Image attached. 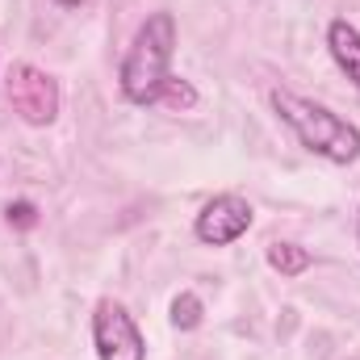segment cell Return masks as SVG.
<instances>
[{"mask_svg": "<svg viewBox=\"0 0 360 360\" xmlns=\"http://www.w3.org/2000/svg\"><path fill=\"white\" fill-rule=\"evenodd\" d=\"M92 340H96V356L101 360H143L147 344L134 327V319L117 306V302H101L92 314Z\"/></svg>", "mask_w": 360, "mask_h": 360, "instance_id": "277c9868", "label": "cell"}, {"mask_svg": "<svg viewBox=\"0 0 360 360\" xmlns=\"http://www.w3.org/2000/svg\"><path fill=\"white\" fill-rule=\"evenodd\" d=\"M172 323H176L180 331L201 327V297L197 293H180L176 302H172Z\"/></svg>", "mask_w": 360, "mask_h": 360, "instance_id": "ba28073f", "label": "cell"}, {"mask_svg": "<svg viewBox=\"0 0 360 360\" xmlns=\"http://www.w3.org/2000/svg\"><path fill=\"white\" fill-rule=\"evenodd\" d=\"M327 46H331L335 63L344 68V76L360 89V30L356 25H348V21H331V30H327Z\"/></svg>", "mask_w": 360, "mask_h": 360, "instance_id": "8992f818", "label": "cell"}, {"mask_svg": "<svg viewBox=\"0 0 360 360\" xmlns=\"http://www.w3.org/2000/svg\"><path fill=\"white\" fill-rule=\"evenodd\" d=\"M269 264L281 272V276H297V272L310 269V252L297 248V243H272L269 248Z\"/></svg>", "mask_w": 360, "mask_h": 360, "instance_id": "52a82bcc", "label": "cell"}, {"mask_svg": "<svg viewBox=\"0 0 360 360\" xmlns=\"http://www.w3.org/2000/svg\"><path fill=\"white\" fill-rule=\"evenodd\" d=\"M8 105L30 122V126H46L55 122L59 113V89L46 72L30 68V63H17L8 72Z\"/></svg>", "mask_w": 360, "mask_h": 360, "instance_id": "3957f363", "label": "cell"}, {"mask_svg": "<svg viewBox=\"0 0 360 360\" xmlns=\"http://www.w3.org/2000/svg\"><path fill=\"white\" fill-rule=\"evenodd\" d=\"M8 226H17V231L38 226V210H34L30 201H13V205H8Z\"/></svg>", "mask_w": 360, "mask_h": 360, "instance_id": "30bf717a", "label": "cell"}, {"mask_svg": "<svg viewBox=\"0 0 360 360\" xmlns=\"http://www.w3.org/2000/svg\"><path fill=\"white\" fill-rule=\"evenodd\" d=\"M272 109L281 113V122L293 126V134L302 139L306 151H314V155H323L331 164H352L360 155V130L352 122L335 117L331 109H323V105L285 89L272 92Z\"/></svg>", "mask_w": 360, "mask_h": 360, "instance_id": "7a4b0ae2", "label": "cell"}, {"mask_svg": "<svg viewBox=\"0 0 360 360\" xmlns=\"http://www.w3.org/2000/svg\"><path fill=\"white\" fill-rule=\"evenodd\" d=\"M248 226H252V205L243 197H235V193H222V197L205 201V210L197 214V239L214 243V248L235 243Z\"/></svg>", "mask_w": 360, "mask_h": 360, "instance_id": "5b68a950", "label": "cell"}, {"mask_svg": "<svg viewBox=\"0 0 360 360\" xmlns=\"http://www.w3.org/2000/svg\"><path fill=\"white\" fill-rule=\"evenodd\" d=\"M59 4H80V0H59Z\"/></svg>", "mask_w": 360, "mask_h": 360, "instance_id": "8fae6325", "label": "cell"}, {"mask_svg": "<svg viewBox=\"0 0 360 360\" xmlns=\"http://www.w3.org/2000/svg\"><path fill=\"white\" fill-rule=\"evenodd\" d=\"M176 51V17L172 13H151L122 63V96L134 105H155L160 89L168 84V63Z\"/></svg>", "mask_w": 360, "mask_h": 360, "instance_id": "6da1fadb", "label": "cell"}, {"mask_svg": "<svg viewBox=\"0 0 360 360\" xmlns=\"http://www.w3.org/2000/svg\"><path fill=\"white\" fill-rule=\"evenodd\" d=\"M155 105H172V109H193V105H197V92H193V84H184V80H176V76H168V84L160 89Z\"/></svg>", "mask_w": 360, "mask_h": 360, "instance_id": "9c48e42d", "label": "cell"}]
</instances>
